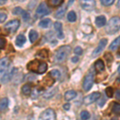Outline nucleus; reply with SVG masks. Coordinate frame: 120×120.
<instances>
[{"label":"nucleus","mask_w":120,"mask_h":120,"mask_svg":"<svg viewBox=\"0 0 120 120\" xmlns=\"http://www.w3.org/2000/svg\"><path fill=\"white\" fill-rule=\"evenodd\" d=\"M94 120H95V119H94Z\"/></svg>","instance_id":"obj_47"},{"label":"nucleus","mask_w":120,"mask_h":120,"mask_svg":"<svg viewBox=\"0 0 120 120\" xmlns=\"http://www.w3.org/2000/svg\"><path fill=\"white\" fill-rule=\"evenodd\" d=\"M49 75H51V76L52 77V78L54 79H59L60 77V75H61V74H60V72L58 70H52L51 71H50L49 74H48Z\"/></svg>","instance_id":"obj_31"},{"label":"nucleus","mask_w":120,"mask_h":120,"mask_svg":"<svg viewBox=\"0 0 120 120\" xmlns=\"http://www.w3.org/2000/svg\"><path fill=\"white\" fill-rule=\"evenodd\" d=\"M6 44H7V40L5 39L4 38H0V49L3 50L6 46Z\"/></svg>","instance_id":"obj_35"},{"label":"nucleus","mask_w":120,"mask_h":120,"mask_svg":"<svg viewBox=\"0 0 120 120\" xmlns=\"http://www.w3.org/2000/svg\"><path fill=\"white\" fill-rule=\"evenodd\" d=\"M51 13L49 7L46 6L45 3H40L39 6L38 7L37 10H36V15L38 17H43L46 15H49Z\"/></svg>","instance_id":"obj_6"},{"label":"nucleus","mask_w":120,"mask_h":120,"mask_svg":"<svg viewBox=\"0 0 120 120\" xmlns=\"http://www.w3.org/2000/svg\"><path fill=\"white\" fill-rule=\"evenodd\" d=\"M106 44H107V39H106V38H102L99 41V43H98V46L94 49V51H93V53H92L93 57H96V56H98L99 55V54L104 50V48L106 47Z\"/></svg>","instance_id":"obj_10"},{"label":"nucleus","mask_w":120,"mask_h":120,"mask_svg":"<svg viewBox=\"0 0 120 120\" xmlns=\"http://www.w3.org/2000/svg\"><path fill=\"white\" fill-rule=\"evenodd\" d=\"M104 57L106 59V61L108 62V63H111V62H113V56L111 54V55H110V53H106L105 55H104Z\"/></svg>","instance_id":"obj_38"},{"label":"nucleus","mask_w":120,"mask_h":120,"mask_svg":"<svg viewBox=\"0 0 120 120\" xmlns=\"http://www.w3.org/2000/svg\"><path fill=\"white\" fill-rule=\"evenodd\" d=\"M55 82V79L54 78H52L51 75H47L44 79V83L47 85L48 86H52V84H54V82Z\"/></svg>","instance_id":"obj_23"},{"label":"nucleus","mask_w":120,"mask_h":120,"mask_svg":"<svg viewBox=\"0 0 120 120\" xmlns=\"http://www.w3.org/2000/svg\"><path fill=\"white\" fill-rule=\"evenodd\" d=\"M112 112L115 115L120 116V103L118 102H113V106H112Z\"/></svg>","instance_id":"obj_25"},{"label":"nucleus","mask_w":120,"mask_h":120,"mask_svg":"<svg viewBox=\"0 0 120 120\" xmlns=\"http://www.w3.org/2000/svg\"><path fill=\"white\" fill-rule=\"evenodd\" d=\"M76 19H77V16H76V14H75V11H71L68 14H67V19H68L69 22H75Z\"/></svg>","instance_id":"obj_28"},{"label":"nucleus","mask_w":120,"mask_h":120,"mask_svg":"<svg viewBox=\"0 0 120 120\" xmlns=\"http://www.w3.org/2000/svg\"><path fill=\"white\" fill-rule=\"evenodd\" d=\"M6 19H7V14H5L3 12L0 13V22L3 23Z\"/></svg>","instance_id":"obj_40"},{"label":"nucleus","mask_w":120,"mask_h":120,"mask_svg":"<svg viewBox=\"0 0 120 120\" xmlns=\"http://www.w3.org/2000/svg\"><path fill=\"white\" fill-rule=\"evenodd\" d=\"M94 69L98 72L103 71L104 69H105V63H104V62L102 59H98L94 63Z\"/></svg>","instance_id":"obj_14"},{"label":"nucleus","mask_w":120,"mask_h":120,"mask_svg":"<svg viewBox=\"0 0 120 120\" xmlns=\"http://www.w3.org/2000/svg\"><path fill=\"white\" fill-rule=\"evenodd\" d=\"M70 107H71V105H70V103H66L65 105H63V108L66 110V111H68L70 109Z\"/></svg>","instance_id":"obj_42"},{"label":"nucleus","mask_w":120,"mask_h":120,"mask_svg":"<svg viewBox=\"0 0 120 120\" xmlns=\"http://www.w3.org/2000/svg\"><path fill=\"white\" fill-rule=\"evenodd\" d=\"M56 90H57V88H54V89H51V90H48V91H46L45 94H44L43 97L45 98H46V99H47V98H52L55 94L56 91H57Z\"/></svg>","instance_id":"obj_27"},{"label":"nucleus","mask_w":120,"mask_h":120,"mask_svg":"<svg viewBox=\"0 0 120 120\" xmlns=\"http://www.w3.org/2000/svg\"><path fill=\"white\" fill-rule=\"evenodd\" d=\"M42 90H43V88L41 87V86H36L32 93V97L37 98L38 96H39L42 93Z\"/></svg>","instance_id":"obj_26"},{"label":"nucleus","mask_w":120,"mask_h":120,"mask_svg":"<svg viewBox=\"0 0 120 120\" xmlns=\"http://www.w3.org/2000/svg\"><path fill=\"white\" fill-rule=\"evenodd\" d=\"M63 3V0H51L48 2V4L51 7H59Z\"/></svg>","instance_id":"obj_30"},{"label":"nucleus","mask_w":120,"mask_h":120,"mask_svg":"<svg viewBox=\"0 0 120 120\" xmlns=\"http://www.w3.org/2000/svg\"><path fill=\"white\" fill-rule=\"evenodd\" d=\"M81 5H82V8L86 11H92L94 8V6H95V3L94 1L92 0H82L81 2Z\"/></svg>","instance_id":"obj_11"},{"label":"nucleus","mask_w":120,"mask_h":120,"mask_svg":"<svg viewBox=\"0 0 120 120\" xmlns=\"http://www.w3.org/2000/svg\"><path fill=\"white\" fill-rule=\"evenodd\" d=\"M115 98L117 100L120 101V90H117L115 92Z\"/></svg>","instance_id":"obj_41"},{"label":"nucleus","mask_w":120,"mask_h":120,"mask_svg":"<svg viewBox=\"0 0 120 120\" xmlns=\"http://www.w3.org/2000/svg\"><path fill=\"white\" fill-rule=\"evenodd\" d=\"M38 34L37 33V31L34 30H31L29 33V39H30V42L33 43L38 39Z\"/></svg>","instance_id":"obj_21"},{"label":"nucleus","mask_w":120,"mask_h":120,"mask_svg":"<svg viewBox=\"0 0 120 120\" xmlns=\"http://www.w3.org/2000/svg\"><path fill=\"white\" fill-rule=\"evenodd\" d=\"M55 113L51 108L45 110L44 111L42 112V114L40 115L38 120H55Z\"/></svg>","instance_id":"obj_5"},{"label":"nucleus","mask_w":120,"mask_h":120,"mask_svg":"<svg viewBox=\"0 0 120 120\" xmlns=\"http://www.w3.org/2000/svg\"><path fill=\"white\" fill-rule=\"evenodd\" d=\"M77 96V93L75 90H68L64 94V97H65V99L67 101H71V100L74 99V98Z\"/></svg>","instance_id":"obj_15"},{"label":"nucleus","mask_w":120,"mask_h":120,"mask_svg":"<svg viewBox=\"0 0 120 120\" xmlns=\"http://www.w3.org/2000/svg\"><path fill=\"white\" fill-rule=\"evenodd\" d=\"M19 26H20V22H19V20H18V19H13V20L6 23L5 28L7 29L8 31L14 33L18 30Z\"/></svg>","instance_id":"obj_7"},{"label":"nucleus","mask_w":120,"mask_h":120,"mask_svg":"<svg viewBox=\"0 0 120 120\" xmlns=\"http://www.w3.org/2000/svg\"><path fill=\"white\" fill-rule=\"evenodd\" d=\"M66 11H67V7H59V9L57 10L55 13V18L57 19H62L63 16H64Z\"/></svg>","instance_id":"obj_19"},{"label":"nucleus","mask_w":120,"mask_h":120,"mask_svg":"<svg viewBox=\"0 0 120 120\" xmlns=\"http://www.w3.org/2000/svg\"><path fill=\"white\" fill-rule=\"evenodd\" d=\"M101 3L104 6H111L114 3V0H102Z\"/></svg>","instance_id":"obj_37"},{"label":"nucleus","mask_w":120,"mask_h":120,"mask_svg":"<svg viewBox=\"0 0 120 120\" xmlns=\"http://www.w3.org/2000/svg\"><path fill=\"white\" fill-rule=\"evenodd\" d=\"M95 24L97 25L98 27L104 26L106 24V17L103 15H99L95 19Z\"/></svg>","instance_id":"obj_16"},{"label":"nucleus","mask_w":120,"mask_h":120,"mask_svg":"<svg viewBox=\"0 0 120 120\" xmlns=\"http://www.w3.org/2000/svg\"><path fill=\"white\" fill-rule=\"evenodd\" d=\"M31 84L30 83H26V84L23 85L22 87V92L25 95H29L31 93Z\"/></svg>","instance_id":"obj_20"},{"label":"nucleus","mask_w":120,"mask_h":120,"mask_svg":"<svg viewBox=\"0 0 120 120\" xmlns=\"http://www.w3.org/2000/svg\"><path fill=\"white\" fill-rule=\"evenodd\" d=\"M3 3H5V2H3V0L1 1V5H3Z\"/></svg>","instance_id":"obj_46"},{"label":"nucleus","mask_w":120,"mask_h":120,"mask_svg":"<svg viewBox=\"0 0 120 120\" xmlns=\"http://www.w3.org/2000/svg\"><path fill=\"white\" fill-rule=\"evenodd\" d=\"M23 11H24V10H22L21 7H15V9H13L12 12H13V14H14V15H22Z\"/></svg>","instance_id":"obj_34"},{"label":"nucleus","mask_w":120,"mask_h":120,"mask_svg":"<svg viewBox=\"0 0 120 120\" xmlns=\"http://www.w3.org/2000/svg\"><path fill=\"white\" fill-rule=\"evenodd\" d=\"M15 68H12L11 70H9L7 72H6L3 76H1V83H6L8 81L12 78L13 75L15 73Z\"/></svg>","instance_id":"obj_12"},{"label":"nucleus","mask_w":120,"mask_h":120,"mask_svg":"<svg viewBox=\"0 0 120 120\" xmlns=\"http://www.w3.org/2000/svg\"><path fill=\"white\" fill-rule=\"evenodd\" d=\"M51 23V20L50 19H42L38 23V26L40 27H42V28H47L50 26Z\"/></svg>","instance_id":"obj_22"},{"label":"nucleus","mask_w":120,"mask_h":120,"mask_svg":"<svg viewBox=\"0 0 120 120\" xmlns=\"http://www.w3.org/2000/svg\"><path fill=\"white\" fill-rule=\"evenodd\" d=\"M101 94L99 92H93L91 94H90L86 97L84 98L83 99V102H84L86 105H89V104H91L94 102L97 101L98 98H100Z\"/></svg>","instance_id":"obj_9"},{"label":"nucleus","mask_w":120,"mask_h":120,"mask_svg":"<svg viewBox=\"0 0 120 120\" xmlns=\"http://www.w3.org/2000/svg\"><path fill=\"white\" fill-rule=\"evenodd\" d=\"M120 30V17L115 16L110 19L106 26V32L109 34H115Z\"/></svg>","instance_id":"obj_3"},{"label":"nucleus","mask_w":120,"mask_h":120,"mask_svg":"<svg viewBox=\"0 0 120 120\" xmlns=\"http://www.w3.org/2000/svg\"><path fill=\"white\" fill-rule=\"evenodd\" d=\"M10 66H11V62L8 58L4 57L2 58L1 61H0V71H1V76H3L6 72L9 71Z\"/></svg>","instance_id":"obj_8"},{"label":"nucleus","mask_w":120,"mask_h":120,"mask_svg":"<svg viewBox=\"0 0 120 120\" xmlns=\"http://www.w3.org/2000/svg\"><path fill=\"white\" fill-rule=\"evenodd\" d=\"M117 7H118V8H120V1H119L117 3Z\"/></svg>","instance_id":"obj_44"},{"label":"nucleus","mask_w":120,"mask_h":120,"mask_svg":"<svg viewBox=\"0 0 120 120\" xmlns=\"http://www.w3.org/2000/svg\"><path fill=\"white\" fill-rule=\"evenodd\" d=\"M74 52H75V54H76V55H81L82 54V49L80 47V46H77V47H75Z\"/></svg>","instance_id":"obj_39"},{"label":"nucleus","mask_w":120,"mask_h":120,"mask_svg":"<svg viewBox=\"0 0 120 120\" xmlns=\"http://www.w3.org/2000/svg\"><path fill=\"white\" fill-rule=\"evenodd\" d=\"M25 42H26V37L23 34H19L17 36L16 39H15V44H16V46L21 47V46L24 45Z\"/></svg>","instance_id":"obj_17"},{"label":"nucleus","mask_w":120,"mask_h":120,"mask_svg":"<svg viewBox=\"0 0 120 120\" xmlns=\"http://www.w3.org/2000/svg\"><path fill=\"white\" fill-rule=\"evenodd\" d=\"M105 93H106V95L107 96L108 98H112L113 97V94H114L113 88L111 87V86L106 87L105 90Z\"/></svg>","instance_id":"obj_33"},{"label":"nucleus","mask_w":120,"mask_h":120,"mask_svg":"<svg viewBox=\"0 0 120 120\" xmlns=\"http://www.w3.org/2000/svg\"><path fill=\"white\" fill-rule=\"evenodd\" d=\"M26 68L36 74H43L47 70V64L45 62L40 61L39 59H34L27 63Z\"/></svg>","instance_id":"obj_1"},{"label":"nucleus","mask_w":120,"mask_h":120,"mask_svg":"<svg viewBox=\"0 0 120 120\" xmlns=\"http://www.w3.org/2000/svg\"><path fill=\"white\" fill-rule=\"evenodd\" d=\"M22 17L24 21H27V20H29V19H30V14H29L27 11H23V12L22 14Z\"/></svg>","instance_id":"obj_36"},{"label":"nucleus","mask_w":120,"mask_h":120,"mask_svg":"<svg viewBox=\"0 0 120 120\" xmlns=\"http://www.w3.org/2000/svg\"><path fill=\"white\" fill-rule=\"evenodd\" d=\"M120 46V36L116 38L115 40L111 43V46H109V49L111 51H116Z\"/></svg>","instance_id":"obj_18"},{"label":"nucleus","mask_w":120,"mask_h":120,"mask_svg":"<svg viewBox=\"0 0 120 120\" xmlns=\"http://www.w3.org/2000/svg\"><path fill=\"white\" fill-rule=\"evenodd\" d=\"M71 61H72L73 63H77V62H79V58L78 57H73L72 59H71Z\"/></svg>","instance_id":"obj_43"},{"label":"nucleus","mask_w":120,"mask_h":120,"mask_svg":"<svg viewBox=\"0 0 120 120\" xmlns=\"http://www.w3.org/2000/svg\"><path fill=\"white\" fill-rule=\"evenodd\" d=\"M71 52V47L70 46L64 45L58 48L54 55V61L57 63H61L64 62Z\"/></svg>","instance_id":"obj_2"},{"label":"nucleus","mask_w":120,"mask_h":120,"mask_svg":"<svg viewBox=\"0 0 120 120\" xmlns=\"http://www.w3.org/2000/svg\"><path fill=\"white\" fill-rule=\"evenodd\" d=\"M93 83H94V75L92 73H89L88 75H86L84 78L82 83V86L86 91H88L91 89Z\"/></svg>","instance_id":"obj_4"},{"label":"nucleus","mask_w":120,"mask_h":120,"mask_svg":"<svg viewBox=\"0 0 120 120\" xmlns=\"http://www.w3.org/2000/svg\"><path fill=\"white\" fill-rule=\"evenodd\" d=\"M37 56H38L39 58L41 59H46L48 57V51L46 49H42V50H40V51H38Z\"/></svg>","instance_id":"obj_29"},{"label":"nucleus","mask_w":120,"mask_h":120,"mask_svg":"<svg viewBox=\"0 0 120 120\" xmlns=\"http://www.w3.org/2000/svg\"><path fill=\"white\" fill-rule=\"evenodd\" d=\"M118 72H119V74H120V64L119 66V67H118Z\"/></svg>","instance_id":"obj_45"},{"label":"nucleus","mask_w":120,"mask_h":120,"mask_svg":"<svg viewBox=\"0 0 120 120\" xmlns=\"http://www.w3.org/2000/svg\"><path fill=\"white\" fill-rule=\"evenodd\" d=\"M9 105V100L7 98H3L1 99V102H0V109L1 111H3Z\"/></svg>","instance_id":"obj_24"},{"label":"nucleus","mask_w":120,"mask_h":120,"mask_svg":"<svg viewBox=\"0 0 120 120\" xmlns=\"http://www.w3.org/2000/svg\"><path fill=\"white\" fill-rule=\"evenodd\" d=\"M54 27H55V30L57 31V36L59 38H63L64 35H63V26H62V23L59 22H56L54 24Z\"/></svg>","instance_id":"obj_13"},{"label":"nucleus","mask_w":120,"mask_h":120,"mask_svg":"<svg viewBox=\"0 0 120 120\" xmlns=\"http://www.w3.org/2000/svg\"><path fill=\"white\" fill-rule=\"evenodd\" d=\"M80 117L82 120H88L90 118V115L88 111H82L80 114Z\"/></svg>","instance_id":"obj_32"}]
</instances>
